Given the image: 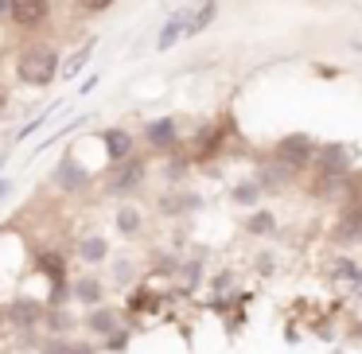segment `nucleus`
<instances>
[{
    "mask_svg": "<svg viewBox=\"0 0 362 354\" xmlns=\"http://www.w3.org/2000/svg\"><path fill=\"white\" fill-rule=\"evenodd\" d=\"M63 74V55L51 40H40V35H28L20 40L16 55H12V78L24 90H51Z\"/></svg>",
    "mask_w": 362,
    "mask_h": 354,
    "instance_id": "nucleus-1",
    "label": "nucleus"
},
{
    "mask_svg": "<svg viewBox=\"0 0 362 354\" xmlns=\"http://www.w3.org/2000/svg\"><path fill=\"white\" fill-rule=\"evenodd\" d=\"M148 160H152L148 152H133V156L121 160V164H105V175H102V183H98V191H102L105 199H117V203L136 199L148 187V175H152Z\"/></svg>",
    "mask_w": 362,
    "mask_h": 354,
    "instance_id": "nucleus-2",
    "label": "nucleus"
},
{
    "mask_svg": "<svg viewBox=\"0 0 362 354\" xmlns=\"http://www.w3.org/2000/svg\"><path fill=\"white\" fill-rule=\"evenodd\" d=\"M230 136H234V121H230V113H222V117H214V121H206V125H199L195 133L183 141V148H187V156H191V167L214 164V160L226 152Z\"/></svg>",
    "mask_w": 362,
    "mask_h": 354,
    "instance_id": "nucleus-3",
    "label": "nucleus"
},
{
    "mask_svg": "<svg viewBox=\"0 0 362 354\" xmlns=\"http://www.w3.org/2000/svg\"><path fill=\"white\" fill-rule=\"evenodd\" d=\"M136 141H141V152L164 160V156H172V152L183 148V141H187V129H183L180 117L164 113V117H148V121H144V125L136 129Z\"/></svg>",
    "mask_w": 362,
    "mask_h": 354,
    "instance_id": "nucleus-4",
    "label": "nucleus"
},
{
    "mask_svg": "<svg viewBox=\"0 0 362 354\" xmlns=\"http://www.w3.org/2000/svg\"><path fill=\"white\" fill-rule=\"evenodd\" d=\"M47 183H51V191H59L63 199H82V195H90V191L98 187V183H94V172H90V167L82 164L78 156H74V152H63V156L55 160Z\"/></svg>",
    "mask_w": 362,
    "mask_h": 354,
    "instance_id": "nucleus-5",
    "label": "nucleus"
},
{
    "mask_svg": "<svg viewBox=\"0 0 362 354\" xmlns=\"http://www.w3.org/2000/svg\"><path fill=\"white\" fill-rule=\"evenodd\" d=\"M315 152H320V141H315L312 133H304V129H292V133L276 136L273 148H269V156L281 160L284 167H292L296 175H304L308 167H312Z\"/></svg>",
    "mask_w": 362,
    "mask_h": 354,
    "instance_id": "nucleus-6",
    "label": "nucleus"
},
{
    "mask_svg": "<svg viewBox=\"0 0 362 354\" xmlns=\"http://www.w3.org/2000/svg\"><path fill=\"white\" fill-rule=\"evenodd\" d=\"M55 20V0H8V20L4 24L16 35H40Z\"/></svg>",
    "mask_w": 362,
    "mask_h": 354,
    "instance_id": "nucleus-7",
    "label": "nucleus"
},
{
    "mask_svg": "<svg viewBox=\"0 0 362 354\" xmlns=\"http://www.w3.org/2000/svg\"><path fill=\"white\" fill-rule=\"evenodd\" d=\"M327 284L343 292V300H362V261L351 253H331L327 257Z\"/></svg>",
    "mask_w": 362,
    "mask_h": 354,
    "instance_id": "nucleus-8",
    "label": "nucleus"
},
{
    "mask_svg": "<svg viewBox=\"0 0 362 354\" xmlns=\"http://www.w3.org/2000/svg\"><path fill=\"white\" fill-rule=\"evenodd\" d=\"M312 175H327V179H343V175L354 172V148L343 141H320V152H315Z\"/></svg>",
    "mask_w": 362,
    "mask_h": 354,
    "instance_id": "nucleus-9",
    "label": "nucleus"
},
{
    "mask_svg": "<svg viewBox=\"0 0 362 354\" xmlns=\"http://www.w3.org/2000/svg\"><path fill=\"white\" fill-rule=\"evenodd\" d=\"M327 245L331 249H354V245H362V203H339L335 222L327 226Z\"/></svg>",
    "mask_w": 362,
    "mask_h": 354,
    "instance_id": "nucleus-10",
    "label": "nucleus"
},
{
    "mask_svg": "<svg viewBox=\"0 0 362 354\" xmlns=\"http://www.w3.org/2000/svg\"><path fill=\"white\" fill-rule=\"evenodd\" d=\"M43 312H47V300H32V296H12L4 304V323L20 335H32L43 327Z\"/></svg>",
    "mask_w": 362,
    "mask_h": 354,
    "instance_id": "nucleus-11",
    "label": "nucleus"
},
{
    "mask_svg": "<svg viewBox=\"0 0 362 354\" xmlns=\"http://www.w3.org/2000/svg\"><path fill=\"white\" fill-rule=\"evenodd\" d=\"M253 179H257V187H261V191H265V199H273V195H284V191L296 187L300 175L265 152V156L257 160V167H253Z\"/></svg>",
    "mask_w": 362,
    "mask_h": 354,
    "instance_id": "nucleus-12",
    "label": "nucleus"
},
{
    "mask_svg": "<svg viewBox=\"0 0 362 354\" xmlns=\"http://www.w3.org/2000/svg\"><path fill=\"white\" fill-rule=\"evenodd\" d=\"M121 323H125V312H121V307H113L110 300H105V304H98V307H86V312L78 315L82 335L94 338V343H102L105 335H113V331H117Z\"/></svg>",
    "mask_w": 362,
    "mask_h": 354,
    "instance_id": "nucleus-13",
    "label": "nucleus"
},
{
    "mask_svg": "<svg viewBox=\"0 0 362 354\" xmlns=\"http://www.w3.org/2000/svg\"><path fill=\"white\" fill-rule=\"evenodd\" d=\"M105 300H110V284H105V276H98L94 269L71 276V304H78L82 312H86V307L105 304Z\"/></svg>",
    "mask_w": 362,
    "mask_h": 354,
    "instance_id": "nucleus-14",
    "label": "nucleus"
},
{
    "mask_svg": "<svg viewBox=\"0 0 362 354\" xmlns=\"http://www.w3.org/2000/svg\"><path fill=\"white\" fill-rule=\"evenodd\" d=\"M98 141H102V148H105V164H121V160H129L133 152H141L136 133H133V129H125V125L102 129V133H98Z\"/></svg>",
    "mask_w": 362,
    "mask_h": 354,
    "instance_id": "nucleus-15",
    "label": "nucleus"
},
{
    "mask_svg": "<svg viewBox=\"0 0 362 354\" xmlns=\"http://www.w3.org/2000/svg\"><path fill=\"white\" fill-rule=\"evenodd\" d=\"M113 230H117L125 242H136V237H144V230H148V218H144V211L136 206V199H125V203L113 206Z\"/></svg>",
    "mask_w": 362,
    "mask_h": 354,
    "instance_id": "nucleus-16",
    "label": "nucleus"
},
{
    "mask_svg": "<svg viewBox=\"0 0 362 354\" xmlns=\"http://www.w3.org/2000/svg\"><path fill=\"white\" fill-rule=\"evenodd\" d=\"M121 312L133 315V319H141V315H156V312H160V292H156V284H148V281L141 276L133 288H125V307H121Z\"/></svg>",
    "mask_w": 362,
    "mask_h": 354,
    "instance_id": "nucleus-17",
    "label": "nucleus"
},
{
    "mask_svg": "<svg viewBox=\"0 0 362 354\" xmlns=\"http://www.w3.org/2000/svg\"><path fill=\"white\" fill-rule=\"evenodd\" d=\"M110 237L105 234H82L78 242H74V249H71V257L78 261V265H86V269H102L105 261H110Z\"/></svg>",
    "mask_w": 362,
    "mask_h": 354,
    "instance_id": "nucleus-18",
    "label": "nucleus"
},
{
    "mask_svg": "<svg viewBox=\"0 0 362 354\" xmlns=\"http://www.w3.org/2000/svg\"><path fill=\"white\" fill-rule=\"evenodd\" d=\"M35 354H102V346H94V338L78 335H40Z\"/></svg>",
    "mask_w": 362,
    "mask_h": 354,
    "instance_id": "nucleus-19",
    "label": "nucleus"
},
{
    "mask_svg": "<svg viewBox=\"0 0 362 354\" xmlns=\"http://www.w3.org/2000/svg\"><path fill=\"white\" fill-rule=\"evenodd\" d=\"M242 234L257 237V242H269V237L281 234V218H276V211H269V206H253V211L242 214Z\"/></svg>",
    "mask_w": 362,
    "mask_h": 354,
    "instance_id": "nucleus-20",
    "label": "nucleus"
},
{
    "mask_svg": "<svg viewBox=\"0 0 362 354\" xmlns=\"http://www.w3.org/2000/svg\"><path fill=\"white\" fill-rule=\"evenodd\" d=\"M105 269H110V276H105V284L110 288H133L136 281L144 276V265L136 257H121V253H110V261H105Z\"/></svg>",
    "mask_w": 362,
    "mask_h": 354,
    "instance_id": "nucleus-21",
    "label": "nucleus"
},
{
    "mask_svg": "<svg viewBox=\"0 0 362 354\" xmlns=\"http://www.w3.org/2000/svg\"><path fill=\"white\" fill-rule=\"evenodd\" d=\"M199 206H203V199L187 187H168L164 195L156 199V211L164 214V218H180V214H191V211H199Z\"/></svg>",
    "mask_w": 362,
    "mask_h": 354,
    "instance_id": "nucleus-22",
    "label": "nucleus"
},
{
    "mask_svg": "<svg viewBox=\"0 0 362 354\" xmlns=\"http://www.w3.org/2000/svg\"><path fill=\"white\" fill-rule=\"evenodd\" d=\"M218 12H222V0H195V4H191V16H187V28H183V40L206 35L211 24L218 20Z\"/></svg>",
    "mask_w": 362,
    "mask_h": 354,
    "instance_id": "nucleus-23",
    "label": "nucleus"
},
{
    "mask_svg": "<svg viewBox=\"0 0 362 354\" xmlns=\"http://www.w3.org/2000/svg\"><path fill=\"white\" fill-rule=\"evenodd\" d=\"M43 335H78V315L71 312V304H63V307H47L43 312Z\"/></svg>",
    "mask_w": 362,
    "mask_h": 354,
    "instance_id": "nucleus-24",
    "label": "nucleus"
},
{
    "mask_svg": "<svg viewBox=\"0 0 362 354\" xmlns=\"http://www.w3.org/2000/svg\"><path fill=\"white\" fill-rule=\"evenodd\" d=\"M187 16H191V4H180V8H175L172 16L164 20V28H160V35H156V51H172L175 43L183 40V28H187Z\"/></svg>",
    "mask_w": 362,
    "mask_h": 354,
    "instance_id": "nucleus-25",
    "label": "nucleus"
},
{
    "mask_svg": "<svg viewBox=\"0 0 362 354\" xmlns=\"http://www.w3.org/2000/svg\"><path fill=\"white\" fill-rule=\"evenodd\" d=\"M230 203L234 206H242V211H253V206H261L265 203V191L257 187V179H238L234 187H230Z\"/></svg>",
    "mask_w": 362,
    "mask_h": 354,
    "instance_id": "nucleus-26",
    "label": "nucleus"
},
{
    "mask_svg": "<svg viewBox=\"0 0 362 354\" xmlns=\"http://www.w3.org/2000/svg\"><path fill=\"white\" fill-rule=\"evenodd\" d=\"M117 4H121V0H71V16H74V20H86V24H94V20L110 16Z\"/></svg>",
    "mask_w": 362,
    "mask_h": 354,
    "instance_id": "nucleus-27",
    "label": "nucleus"
},
{
    "mask_svg": "<svg viewBox=\"0 0 362 354\" xmlns=\"http://www.w3.org/2000/svg\"><path fill=\"white\" fill-rule=\"evenodd\" d=\"M144 269H148V273H156V276H164V281H172L175 269H180V253H172V249H152V257L144 261Z\"/></svg>",
    "mask_w": 362,
    "mask_h": 354,
    "instance_id": "nucleus-28",
    "label": "nucleus"
},
{
    "mask_svg": "<svg viewBox=\"0 0 362 354\" xmlns=\"http://www.w3.org/2000/svg\"><path fill=\"white\" fill-rule=\"evenodd\" d=\"M172 281H180V288H183V292H195V288H199V281H203V261H199V257L183 261V257H180V269H175Z\"/></svg>",
    "mask_w": 362,
    "mask_h": 354,
    "instance_id": "nucleus-29",
    "label": "nucleus"
},
{
    "mask_svg": "<svg viewBox=\"0 0 362 354\" xmlns=\"http://www.w3.org/2000/svg\"><path fill=\"white\" fill-rule=\"evenodd\" d=\"M129 343H133V331H129L125 323H121V327L113 331V335H105V338H102V350H105V354H125V350H129Z\"/></svg>",
    "mask_w": 362,
    "mask_h": 354,
    "instance_id": "nucleus-30",
    "label": "nucleus"
},
{
    "mask_svg": "<svg viewBox=\"0 0 362 354\" xmlns=\"http://www.w3.org/2000/svg\"><path fill=\"white\" fill-rule=\"evenodd\" d=\"M90 51H94V40H90L86 47H82L78 55H74V59H63V74H78V71H82V63H86V55H90Z\"/></svg>",
    "mask_w": 362,
    "mask_h": 354,
    "instance_id": "nucleus-31",
    "label": "nucleus"
},
{
    "mask_svg": "<svg viewBox=\"0 0 362 354\" xmlns=\"http://www.w3.org/2000/svg\"><path fill=\"white\" fill-rule=\"evenodd\" d=\"M312 74H315V78H323V82H335V78H343V66H331V63H312Z\"/></svg>",
    "mask_w": 362,
    "mask_h": 354,
    "instance_id": "nucleus-32",
    "label": "nucleus"
},
{
    "mask_svg": "<svg viewBox=\"0 0 362 354\" xmlns=\"http://www.w3.org/2000/svg\"><path fill=\"white\" fill-rule=\"evenodd\" d=\"M253 269H257L261 276H269V273H273V257H269V253H257V261H253Z\"/></svg>",
    "mask_w": 362,
    "mask_h": 354,
    "instance_id": "nucleus-33",
    "label": "nucleus"
},
{
    "mask_svg": "<svg viewBox=\"0 0 362 354\" xmlns=\"http://www.w3.org/2000/svg\"><path fill=\"white\" fill-rule=\"evenodd\" d=\"M4 327H8V323H4V307H0V350H4Z\"/></svg>",
    "mask_w": 362,
    "mask_h": 354,
    "instance_id": "nucleus-34",
    "label": "nucleus"
},
{
    "mask_svg": "<svg viewBox=\"0 0 362 354\" xmlns=\"http://www.w3.org/2000/svg\"><path fill=\"white\" fill-rule=\"evenodd\" d=\"M8 191H12V183H8V179H4V175H0V199L8 195Z\"/></svg>",
    "mask_w": 362,
    "mask_h": 354,
    "instance_id": "nucleus-35",
    "label": "nucleus"
},
{
    "mask_svg": "<svg viewBox=\"0 0 362 354\" xmlns=\"http://www.w3.org/2000/svg\"><path fill=\"white\" fill-rule=\"evenodd\" d=\"M8 20V0H0V24Z\"/></svg>",
    "mask_w": 362,
    "mask_h": 354,
    "instance_id": "nucleus-36",
    "label": "nucleus"
},
{
    "mask_svg": "<svg viewBox=\"0 0 362 354\" xmlns=\"http://www.w3.org/2000/svg\"><path fill=\"white\" fill-rule=\"evenodd\" d=\"M351 51H358V55H362V40H351Z\"/></svg>",
    "mask_w": 362,
    "mask_h": 354,
    "instance_id": "nucleus-37",
    "label": "nucleus"
}]
</instances>
